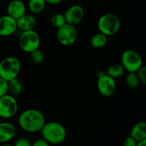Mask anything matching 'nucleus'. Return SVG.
Returning <instances> with one entry per match:
<instances>
[{"mask_svg":"<svg viewBox=\"0 0 146 146\" xmlns=\"http://www.w3.org/2000/svg\"><path fill=\"white\" fill-rule=\"evenodd\" d=\"M121 20L118 16L112 13L103 14L98 19L97 27L99 32L106 36H112L119 31L121 28Z\"/></svg>","mask_w":146,"mask_h":146,"instance_id":"7ed1b4c3","label":"nucleus"},{"mask_svg":"<svg viewBox=\"0 0 146 146\" xmlns=\"http://www.w3.org/2000/svg\"><path fill=\"white\" fill-rule=\"evenodd\" d=\"M17 29L21 31H29L34 29L36 26V19L31 14H25L20 18L16 20Z\"/></svg>","mask_w":146,"mask_h":146,"instance_id":"4468645a","label":"nucleus"},{"mask_svg":"<svg viewBox=\"0 0 146 146\" xmlns=\"http://www.w3.org/2000/svg\"><path fill=\"white\" fill-rule=\"evenodd\" d=\"M21 70V62L14 56H9L0 61V77L7 81L17 78Z\"/></svg>","mask_w":146,"mask_h":146,"instance_id":"20e7f679","label":"nucleus"},{"mask_svg":"<svg viewBox=\"0 0 146 146\" xmlns=\"http://www.w3.org/2000/svg\"><path fill=\"white\" fill-rule=\"evenodd\" d=\"M17 133L15 126L11 123H0V143H6L14 138Z\"/></svg>","mask_w":146,"mask_h":146,"instance_id":"ddd939ff","label":"nucleus"},{"mask_svg":"<svg viewBox=\"0 0 146 146\" xmlns=\"http://www.w3.org/2000/svg\"><path fill=\"white\" fill-rule=\"evenodd\" d=\"M7 14L17 20L26 14V6L21 0H11L7 6Z\"/></svg>","mask_w":146,"mask_h":146,"instance_id":"f8f14e48","label":"nucleus"},{"mask_svg":"<svg viewBox=\"0 0 146 146\" xmlns=\"http://www.w3.org/2000/svg\"><path fill=\"white\" fill-rule=\"evenodd\" d=\"M43 139L49 144L58 145L64 142L66 138V130L60 123L51 121L45 123L41 131Z\"/></svg>","mask_w":146,"mask_h":146,"instance_id":"f03ea898","label":"nucleus"},{"mask_svg":"<svg viewBox=\"0 0 146 146\" xmlns=\"http://www.w3.org/2000/svg\"><path fill=\"white\" fill-rule=\"evenodd\" d=\"M125 71V68L121 63H114L108 67L107 70V74L115 79L122 76Z\"/></svg>","mask_w":146,"mask_h":146,"instance_id":"dca6fc26","label":"nucleus"},{"mask_svg":"<svg viewBox=\"0 0 146 146\" xmlns=\"http://www.w3.org/2000/svg\"><path fill=\"white\" fill-rule=\"evenodd\" d=\"M137 146H146V139L143 140V141H138L137 143Z\"/></svg>","mask_w":146,"mask_h":146,"instance_id":"c85d7f7f","label":"nucleus"},{"mask_svg":"<svg viewBox=\"0 0 146 146\" xmlns=\"http://www.w3.org/2000/svg\"><path fill=\"white\" fill-rule=\"evenodd\" d=\"M23 91V84L17 78L8 81V92L11 96H17Z\"/></svg>","mask_w":146,"mask_h":146,"instance_id":"a211bd4d","label":"nucleus"},{"mask_svg":"<svg viewBox=\"0 0 146 146\" xmlns=\"http://www.w3.org/2000/svg\"><path fill=\"white\" fill-rule=\"evenodd\" d=\"M45 0H29L28 7L33 14H39L46 7Z\"/></svg>","mask_w":146,"mask_h":146,"instance_id":"6ab92c4d","label":"nucleus"},{"mask_svg":"<svg viewBox=\"0 0 146 146\" xmlns=\"http://www.w3.org/2000/svg\"><path fill=\"white\" fill-rule=\"evenodd\" d=\"M139 84L140 81L136 74L133 72H128L125 77V84L127 86L131 89H135L138 86Z\"/></svg>","mask_w":146,"mask_h":146,"instance_id":"aec40b11","label":"nucleus"},{"mask_svg":"<svg viewBox=\"0 0 146 146\" xmlns=\"http://www.w3.org/2000/svg\"><path fill=\"white\" fill-rule=\"evenodd\" d=\"M31 146H50V144L45 140L41 138V139L36 140L32 144Z\"/></svg>","mask_w":146,"mask_h":146,"instance_id":"bb28decb","label":"nucleus"},{"mask_svg":"<svg viewBox=\"0 0 146 146\" xmlns=\"http://www.w3.org/2000/svg\"><path fill=\"white\" fill-rule=\"evenodd\" d=\"M0 146H13V145H8V144H3V145H0Z\"/></svg>","mask_w":146,"mask_h":146,"instance_id":"c756f323","label":"nucleus"},{"mask_svg":"<svg viewBox=\"0 0 146 146\" xmlns=\"http://www.w3.org/2000/svg\"><path fill=\"white\" fill-rule=\"evenodd\" d=\"M137 76H138V80L140 83H141L143 85L146 84V67L142 66L138 71L135 72Z\"/></svg>","mask_w":146,"mask_h":146,"instance_id":"5701e85b","label":"nucleus"},{"mask_svg":"<svg viewBox=\"0 0 146 146\" xmlns=\"http://www.w3.org/2000/svg\"><path fill=\"white\" fill-rule=\"evenodd\" d=\"M13 146H31V143L27 138H21L16 141Z\"/></svg>","mask_w":146,"mask_h":146,"instance_id":"393cba45","label":"nucleus"},{"mask_svg":"<svg viewBox=\"0 0 146 146\" xmlns=\"http://www.w3.org/2000/svg\"><path fill=\"white\" fill-rule=\"evenodd\" d=\"M131 136L137 142L146 139V123L138 122L133 125L131 131Z\"/></svg>","mask_w":146,"mask_h":146,"instance_id":"2eb2a0df","label":"nucleus"},{"mask_svg":"<svg viewBox=\"0 0 146 146\" xmlns=\"http://www.w3.org/2000/svg\"><path fill=\"white\" fill-rule=\"evenodd\" d=\"M8 93V81L0 77V97L6 95Z\"/></svg>","mask_w":146,"mask_h":146,"instance_id":"b1692460","label":"nucleus"},{"mask_svg":"<svg viewBox=\"0 0 146 146\" xmlns=\"http://www.w3.org/2000/svg\"><path fill=\"white\" fill-rule=\"evenodd\" d=\"M85 14L84 9L78 4L70 7L64 14L66 22L71 25L76 26L83 20Z\"/></svg>","mask_w":146,"mask_h":146,"instance_id":"9d476101","label":"nucleus"},{"mask_svg":"<svg viewBox=\"0 0 146 146\" xmlns=\"http://www.w3.org/2000/svg\"><path fill=\"white\" fill-rule=\"evenodd\" d=\"M40 36L34 29L21 31L19 38V46L23 51L30 54L39 48Z\"/></svg>","mask_w":146,"mask_h":146,"instance_id":"39448f33","label":"nucleus"},{"mask_svg":"<svg viewBox=\"0 0 146 146\" xmlns=\"http://www.w3.org/2000/svg\"><path fill=\"white\" fill-rule=\"evenodd\" d=\"M51 23L54 27H56L57 29L61 27V26L66 24V19L64 14L61 13H56L54 14L51 17Z\"/></svg>","mask_w":146,"mask_h":146,"instance_id":"412c9836","label":"nucleus"},{"mask_svg":"<svg viewBox=\"0 0 146 146\" xmlns=\"http://www.w3.org/2000/svg\"><path fill=\"white\" fill-rule=\"evenodd\" d=\"M108 42V36L99 32L94 34L91 39V44L94 48H101L105 46Z\"/></svg>","mask_w":146,"mask_h":146,"instance_id":"f3484780","label":"nucleus"},{"mask_svg":"<svg viewBox=\"0 0 146 146\" xmlns=\"http://www.w3.org/2000/svg\"><path fill=\"white\" fill-rule=\"evenodd\" d=\"M56 36L60 44L65 46H69L76 41L78 32L75 26L66 23L64 25L58 28Z\"/></svg>","mask_w":146,"mask_h":146,"instance_id":"6e6552de","label":"nucleus"},{"mask_svg":"<svg viewBox=\"0 0 146 146\" xmlns=\"http://www.w3.org/2000/svg\"><path fill=\"white\" fill-rule=\"evenodd\" d=\"M16 19L7 15L0 17V36H9L17 31Z\"/></svg>","mask_w":146,"mask_h":146,"instance_id":"9b49d317","label":"nucleus"},{"mask_svg":"<svg viewBox=\"0 0 146 146\" xmlns=\"http://www.w3.org/2000/svg\"><path fill=\"white\" fill-rule=\"evenodd\" d=\"M64 0H45L46 4H58L61 3Z\"/></svg>","mask_w":146,"mask_h":146,"instance_id":"cd10ccee","label":"nucleus"},{"mask_svg":"<svg viewBox=\"0 0 146 146\" xmlns=\"http://www.w3.org/2000/svg\"><path fill=\"white\" fill-rule=\"evenodd\" d=\"M18 111V103L14 96L6 94L0 97V117L2 118H11Z\"/></svg>","mask_w":146,"mask_h":146,"instance_id":"0eeeda50","label":"nucleus"},{"mask_svg":"<svg viewBox=\"0 0 146 146\" xmlns=\"http://www.w3.org/2000/svg\"><path fill=\"white\" fill-rule=\"evenodd\" d=\"M30 58H31V60L33 63L36 64H40L44 61V54L38 48L30 53Z\"/></svg>","mask_w":146,"mask_h":146,"instance_id":"4be33fe9","label":"nucleus"},{"mask_svg":"<svg viewBox=\"0 0 146 146\" xmlns=\"http://www.w3.org/2000/svg\"><path fill=\"white\" fill-rule=\"evenodd\" d=\"M137 141L131 136L128 137L125 139L123 143V146H137Z\"/></svg>","mask_w":146,"mask_h":146,"instance_id":"a878e982","label":"nucleus"},{"mask_svg":"<svg viewBox=\"0 0 146 146\" xmlns=\"http://www.w3.org/2000/svg\"><path fill=\"white\" fill-rule=\"evenodd\" d=\"M121 64L128 72L135 73L143 65V58L136 51L127 49L123 52Z\"/></svg>","mask_w":146,"mask_h":146,"instance_id":"423d86ee","label":"nucleus"},{"mask_svg":"<svg viewBox=\"0 0 146 146\" xmlns=\"http://www.w3.org/2000/svg\"><path fill=\"white\" fill-rule=\"evenodd\" d=\"M45 123L44 114L36 109L25 110L20 113L18 118L20 128L30 133L40 132Z\"/></svg>","mask_w":146,"mask_h":146,"instance_id":"f257e3e1","label":"nucleus"},{"mask_svg":"<svg viewBox=\"0 0 146 146\" xmlns=\"http://www.w3.org/2000/svg\"><path fill=\"white\" fill-rule=\"evenodd\" d=\"M97 88L98 91L103 96L111 97L115 93L116 90V82L115 79L104 74L99 76L97 81Z\"/></svg>","mask_w":146,"mask_h":146,"instance_id":"1a4fd4ad","label":"nucleus"}]
</instances>
